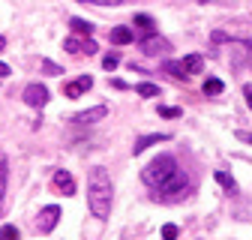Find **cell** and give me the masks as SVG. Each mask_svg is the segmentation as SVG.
Listing matches in <instances>:
<instances>
[{
	"label": "cell",
	"mask_w": 252,
	"mask_h": 240,
	"mask_svg": "<svg viewBox=\"0 0 252 240\" xmlns=\"http://www.w3.org/2000/svg\"><path fill=\"white\" fill-rule=\"evenodd\" d=\"M84 39L87 36H66L63 39V48H66L69 54H84Z\"/></svg>",
	"instance_id": "cell-16"
},
{
	"label": "cell",
	"mask_w": 252,
	"mask_h": 240,
	"mask_svg": "<svg viewBox=\"0 0 252 240\" xmlns=\"http://www.w3.org/2000/svg\"><path fill=\"white\" fill-rule=\"evenodd\" d=\"M90 87H93V78H90V75H81V78H75V81H69L66 87H63V96L78 99V96H84V93H87Z\"/></svg>",
	"instance_id": "cell-8"
},
{
	"label": "cell",
	"mask_w": 252,
	"mask_h": 240,
	"mask_svg": "<svg viewBox=\"0 0 252 240\" xmlns=\"http://www.w3.org/2000/svg\"><path fill=\"white\" fill-rule=\"evenodd\" d=\"M186 186H189V180H186V174L177 168V171L165 180V183L159 186V195H162V198H177L180 192H186ZM159 195H156V198H159Z\"/></svg>",
	"instance_id": "cell-3"
},
{
	"label": "cell",
	"mask_w": 252,
	"mask_h": 240,
	"mask_svg": "<svg viewBox=\"0 0 252 240\" xmlns=\"http://www.w3.org/2000/svg\"><path fill=\"white\" fill-rule=\"evenodd\" d=\"M60 222V207L57 204H48V207H42L39 210V219H36V231L39 234H48V231H54V225Z\"/></svg>",
	"instance_id": "cell-4"
},
{
	"label": "cell",
	"mask_w": 252,
	"mask_h": 240,
	"mask_svg": "<svg viewBox=\"0 0 252 240\" xmlns=\"http://www.w3.org/2000/svg\"><path fill=\"white\" fill-rule=\"evenodd\" d=\"M135 27L144 30V33H153V30H156V21H153L150 15H135Z\"/></svg>",
	"instance_id": "cell-20"
},
{
	"label": "cell",
	"mask_w": 252,
	"mask_h": 240,
	"mask_svg": "<svg viewBox=\"0 0 252 240\" xmlns=\"http://www.w3.org/2000/svg\"><path fill=\"white\" fill-rule=\"evenodd\" d=\"M162 72H168V75L177 78V81H189V75H186V69H183L180 60H168V63H162Z\"/></svg>",
	"instance_id": "cell-14"
},
{
	"label": "cell",
	"mask_w": 252,
	"mask_h": 240,
	"mask_svg": "<svg viewBox=\"0 0 252 240\" xmlns=\"http://www.w3.org/2000/svg\"><path fill=\"white\" fill-rule=\"evenodd\" d=\"M141 51H144L147 57L168 54V51H171V42H168V39H162V36H156V33H147V36L141 39Z\"/></svg>",
	"instance_id": "cell-5"
},
{
	"label": "cell",
	"mask_w": 252,
	"mask_h": 240,
	"mask_svg": "<svg viewBox=\"0 0 252 240\" xmlns=\"http://www.w3.org/2000/svg\"><path fill=\"white\" fill-rule=\"evenodd\" d=\"M216 180H219V186H225L228 192L234 189V177H231V174H225V171H216Z\"/></svg>",
	"instance_id": "cell-23"
},
{
	"label": "cell",
	"mask_w": 252,
	"mask_h": 240,
	"mask_svg": "<svg viewBox=\"0 0 252 240\" xmlns=\"http://www.w3.org/2000/svg\"><path fill=\"white\" fill-rule=\"evenodd\" d=\"M0 240H21V231L15 225H3L0 228Z\"/></svg>",
	"instance_id": "cell-22"
},
{
	"label": "cell",
	"mask_w": 252,
	"mask_h": 240,
	"mask_svg": "<svg viewBox=\"0 0 252 240\" xmlns=\"http://www.w3.org/2000/svg\"><path fill=\"white\" fill-rule=\"evenodd\" d=\"M231 48H234V63H243V57H246V63L252 66V42L249 39H237V42H231Z\"/></svg>",
	"instance_id": "cell-11"
},
{
	"label": "cell",
	"mask_w": 252,
	"mask_h": 240,
	"mask_svg": "<svg viewBox=\"0 0 252 240\" xmlns=\"http://www.w3.org/2000/svg\"><path fill=\"white\" fill-rule=\"evenodd\" d=\"M51 183H54V189L60 192V195H75V177L69 174V171H54V177H51Z\"/></svg>",
	"instance_id": "cell-7"
},
{
	"label": "cell",
	"mask_w": 252,
	"mask_h": 240,
	"mask_svg": "<svg viewBox=\"0 0 252 240\" xmlns=\"http://www.w3.org/2000/svg\"><path fill=\"white\" fill-rule=\"evenodd\" d=\"M243 96H246V105L252 108V84H246V87H243Z\"/></svg>",
	"instance_id": "cell-29"
},
{
	"label": "cell",
	"mask_w": 252,
	"mask_h": 240,
	"mask_svg": "<svg viewBox=\"0 0 252 240\" xmlns=\"http://www.w3.org/2000/svg\"><path fill=\"white\" fill-rule=\"evenodd\" d=\"M6 183H9V162L0 159V213H3V204H6Z\"/></svg>",
	"instance_id": "cell-13"
},
{
	"label": "cell",
	"mask_w": 252,
	"mask_h": 240,
	"mask_svg": "<svg viewBox=\"0 0 252 240\" xmlns=\"http://www.w3.org/2000/svg\"><path fill=\"white\" fill-rule=\"evenodd\" d=\"M222 90H225V84L219 81V78H207V81H204V93H207V96H219Z\"/></svg>",
	"instance_id": "cell-18"
},
{
	"label": "cell",
	"mask_w": 252,
	"mask_h": 240,
	"mask_svg": "<svg viewBox=\"0 0 252 240\" xmlns=\"http://www.w3.org/2000/svg\"><path fill=\"white\" fill-rule=\"evenodd\" d=\"M162 240H177V225H162Z\"/></svg>",
	"instance_id": "cell-26"
},
{
	"label": "cell",
	"mask_w": 252,
	"mask_h": 240,
	"mask_svg": "<svg viewBox=\"0 0 252 240\" xmlns=\"http://www.w3.org/2000/svg\"><path fill=\"white\" fill-rule=\"evenodd\" d=\"M102 66H105L108 72H114V69L120 66V54H117V51H108V54L102 57Z\"/></svg>",
	"instance_id": "cell-21"
},
{
	"label": "cell",
	"mask_w": 252,
	"mask_h": 240,
	"mask_svg": "<svg viewBox=\"0 0 252 240\" xmlns=\"http://www.w3.org/2000/svg\"><path fill=\"white\" fill-rule=\"evenodd\" d=\"M84 54H96V42L93 39H84Z\"/></svg>",
	"instance_id": "cell-28"
},
{
	"label": "cell",
	"mask_w": 252,
	"mask_h": 240,
	"mask_svg": "<svg viewBox=\"0 0 252 240\" xmlns=\"http://www.w3.org/2000/svg\"><path fill=\"white\" fill-rule=\"evenodd\" d=\"M69 27H72V33H78V36H90L93 33V24L84 21V18H69Z\"/></svg>",
	"instance_id": "cell-17"
},
{
	"label": "cell",
	"mask_w": 252,
	"mask_h": 240,
	"mask_svg": "<svg viewBox=\"0 0 252 240\" xmlns=\"http://www.w3.org/2000/svg\"><path fill=\"white\" fill-rule=\"evenodd\" d=\"M135 93H138V96H147V99H150V96H159L162 90L156 87V84H150V81H144V84H138V87H135Z\"/></svg>",
	"instance_id": "cell-19"
},
{
	"label": "cell",
	"mask_w": 252,
	"mask_h": 240,
	"mask_svg": "<svg viewBox=\"0 0 252 240\" xmlns=\"http://www.w3.org/2000/svg\"><path fill=\"white\" fill-rule=\"evenodd\" d=\"M198 3H207V0H198Z\"/></svg>",
	"instance_id": "cell-34"
},
{
	"label": "cell",
	"mask_w": 252,
	"mask_h": 240,
	"mask_svg": "<svg viewBox=\"0 0 252 240\" xmlns=\"http://www.w3.org/2000/svg\"><path fill=\"white\" fill-rule=\"evenodd\" d=\"M177 171V159L171 156V153H162V156H156L147 168H141V180L147 186H153V189H159L165 180L171 177Z\"/></svg>",
	"instance_id": "cell-2"
},
{
	"label": "cell",
	"mask_w": 252,
	"mask_h": 240,
	"mask_svg": "<svg viewBox=\"0 0 252 240\" xmlns=\"http://www.w3.org/2000/svg\"><path fill=\"white\" fill-rule=\"evenodd\" d=\"M78 3H93V6H120L123 0H78Z\"/></svg>",
	"instance_id": "cell-24"
},
{
	"label": "cell",
	"mask_w": 252,
	"mask_h": 240,
	"mask_svg": "<svg viewBox=\"0 0 252 240\" xmlns=\"http://www.w3.org/2000/svg\"><path fill=\"white\" fill-rule=\"evenodd\" d=\"M237 138H240V141H249V144H252V132H237Z\"/></svg>",
	"instance_id": "cell-32"
},
{
	"label": "cell",
	"mask_w": 252,
	"mask_h": 240,
	"mask_svg": "<svg viewBox=\"0 0 252 240\" xmlns=\"http://www.w3.org/2000/svg\"><path fill=\"white\" fill-rule=\"evenodd\" d=\"M6 75H9V66L3 63V60H0V78H6Z\"/></svg>",
	"instance_id": "cell-30"
},
{
	"label": "cell",
	"mask_w": 252,
	"mask_h": 240,
	"mask_svg": "<svg viewBox=\"0 0 252 240\" xmlns=\"http://www.w3.org/2000/svg\"><path fill=\"white\" fill-rule=\"evenodd\" d=\"M3 48H6V39H3V36H0V51H3Z\"/></svg>",
	"instance_id": "cell-33"
},
{
	"label": "cell",
	"mask_w": 252,
	"mask_h": 240,
	"mask_svg": "<svg viewBox=\"0 0 252 240\" xmlns=\"http://www.w3.org/2000/svg\"><path fill=\"white\" fill-rule=\"evenodd\" d=\"M132 39H135V36H132L129 27H114V30H111V42H114V45H129Z\"/></svg>",
	"instance_id": "cell-15"
},
{
	"label": "cell",
	"mask_w": 252,
	"mask_h": 240,
	"mask_svg": "<svg viewBox=\"0 0 252 240\" xmlns=\"http://www.w3.org/2000/svg\"><path fill=\"white\" fill-rule=\"evenodd\" d=\"M42 72H45V75H60L63 69H60L57 63H51V60H42Z\"/></svg>",
	"instance_id": "cell-25"
},
{
	"label": "cell",
	"mask_w": 252,
	"mask_h": 240,
	"mask_svg": "<svg viewBox=\"0 0 252 240\" xmlns=\"http://www.w3.org/2000/svg\"><path fill=\"white\" fill-rule=\"evenodd\" d=\"M111 87H117V90H126V81H120V78H114V81H111Z\"/></svg>",
	"instance_id": "cell-31"
},
{
	"label": "cell",
	"mask_w": 252,
	"mask_h": 240,
	"mask_svg": "<svg viewBox=\"0 0 252 240\" xmlns=\"http://www.w3.org/2000/svg\"><path fill=\"white\" fill-rule=\"evenodd\" d=\"M159 114H162V117H180V108H174V105H159Z\"/></svg>",
	"instance_id": "cell-27"
},
{
	"label": "cell",
	"mask_w": 252,
	"mask_h": 240,
	"mask_svg": "<svg viewBox=\"0 0 252 240\" xmlns=\"http://www.w3.org/2000/svg\"><path fill=\"white\" fill-rule=\"evenodd\" d=\"M87 204H90V213L96 219H108V213H111V177H108V171L102 165L90 168Z\"/></svg>",
	"instance_id": "cell-1"
},
{
	"label": "cell",
	"mask_w": 252,
	"mask_h": 240,
	"mask_svg": "<svg viewBox=\"0 0 252 240\" xmlns=\"http://www.w3.org/2000/svg\"><path fill=\"white\" fill-rule=\"evenodd\" d=\"M180 63H183L186 75H198V72L204 69V57H201V54H186V57L180 60Z\"/></svg>",
	"instance_id": "cell-12"
},
{
	"label": "cell",
	"mask_w": 252,
	"mask_h": 240,
	"mask_svg": "<svg viewBox=\"0 0 252 240\" xmlns=\"http://www.w3.org/2000/svg\"><path fill=\"white\" fill-rule=\"evenodd\" d=\"M108 114V108L105 105H96V108H87V111H78L75 117H72V123H96V120H102Z\"/></svg>",
	"instance_id": "cell-10"
},
{
	"label": "cell",
	"mask_w": 252,
	"mask_h": 240,
	"mask_svg": "<svg viewBox=\"0 0 252 240\" xmlns=\"http://www.w3.org/2000/svg\"><path fill=\"white\" fill-rule=\"evenodd\" d=\"M168 138H171L168 132H153V135H141V138H138V141L132 144V153L138 156V153H144V150H147L150 144H159V141H168Z\"/></svg>",
	"instance_id": "cell-9"
},
{
	"label": "cell",
	"mask_w": 252,
	"mask_h": 240,
	"mask_svg": "<svg viewBox=\"0 0 252 240\" xmlns=\"http://www.w3.org/2000/svg\"><path fill=\"white\" fill-rule=\"evenodd\" d=\"M24 102L30 108H42L48 102V87H42V84H27L24 87Z\"/></svg>",
	"instance_id": "cell-6"
}]
</instances>
